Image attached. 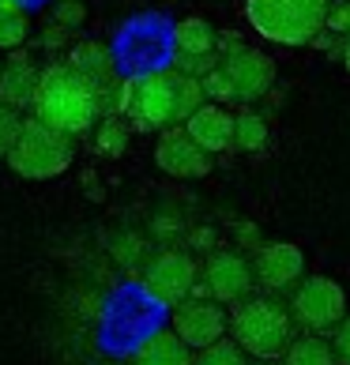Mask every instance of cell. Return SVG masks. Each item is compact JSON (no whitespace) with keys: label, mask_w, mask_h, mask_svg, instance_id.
Returning a JSON list of instances; mask_svg holds the SVG:
<instances>
[{"label":"cell","mask_w":350,"mask_h":365,"mask_svg":"<svg viewBox=\"0 0 350 365\" xmlns=\"http://www.w3.org/2000/svg\"><path fill=\"white\" fill-rule=\"evenodd\" d=\"M294 317L275 297H241L234 313H226V331L249 358H279L294 339Z\"/></svg>","instance_id":"3957f363"},{"label":"cell","mask_w":350,"mask_h":365,"mask_svg":"<svg viewBox=\"0 0 350 365\" xmlns=\"http://www.w3.org/2000/svg\"><path fill=\"white\" fill-rule=\"evenodd\" d=\"M132 365H192V346H188L177 331H151L136 346Z\"/></svg>","instance_id":"2e32d148"},{"label":"cell","mask_w":350,"mask_h":365,"mask_svg":"<svg viewBox=\"0 0 350 365\" xmlns=\"http://www.w3.org/2000/svg\"><path fill=\"white\" fill-rule=\"evenodd\" d=\"M331 0H245V19L275 46H309L324 31Z\"/></svg>","instance_id":"5b68a950"},{"label":"cell","mask_w":350,"mask_h":365,"mask_svg":"<svg viewBox=\"0 0 350 365\" xmlns=\"http://www.w3.org/2000/svg\"><path fill=\"white\" fill-rule=\"evenodd\" d=\"M31 110L46 125L68 132V136H83V132L94 128V120H98V94L64 61V64H49L46 72H38Z\"/></svg>","instance_id":"7a4b0ae2"},{"label":"cell","mask_w":350,"mask_h":365,"mask_svg":"<svg viewBox=\"0 0 350 365\" xmlns=\"http://www.w3.org/2000/svg\"><path fill=\"white\" fill-rule=\"evenodd\" d=\"M196 279H200V264L192 260V252H185V249H163L143 267L147 294H151L155 302H166V305H177L181 297L192 294Z\"/></svg>","instance_id":"ba28073f"},{"label":"cell","mask_w":350,"mask_h":365,"mask_svg":"<svg viewBox=\"0 0 350 365\" xmlns=\"http://www.w3.org/2000/svg\"><path fill=\"white\" fill-rule=\"evenodd\" d=\"M8 53L11 57L0 64V102L16 106V110H31L38 87V64L31 61V53H23V46Z\"/></svg>","instance_id":"5bb4252c"},{"label":"cell","mask_w":350,"mask_h":365,"mask_svg":"<svg viewBox=\"0 0 350 365\" xmlns=\"http://www.w3.org/2000/svg\"><path fill=\"white\" fill-rule=\"evenodd\" d=\"M290 317L298 328L313 331V335H328L335 324L346 317V294L335 279L328 275H302L290 287Z\"/></svg>","instance_id":"8992f818"},{"label":"cell","mask_w":350,"mask_h":365,"mask_svg":"<svg viewBox=\"0 0 350 365\" xmlns=\"http://www.w3.org/2000/svg\"><path fill=\"white\" fill-rule=\"evenodd\" d=\"M192 365H249V354L241 350L234 339H215V343H207V346H200L196 350V358H192Z\"/></svg>","instance_id":"7402d4cb"},{"label":"cell","mask_w":350,"mask_h":365,"mask_svg":"<svg viewBox=\"0 0 350 365\" xmlns=\"http://www.w3.org/2000/svg\"><path fill=\"white\" fill-rule=\"evenodd\" d=\"M200 102H207V98H204V87H200L196 76L163 68V72H147V76L128 79L125 117L132 120L136 132H158L166 125H181Z\"/></svg>","instance_id":"6da1fadb"},{"label":"cell","mask_w":350,"mask_h":365,"mask_svg":"<svg viewBox=\"0 0 350 365\" xmlns=\"http://www.w3.org/2000/svg\"><path fill=\"white\" fill-rule=\"evenodd\" d=\"M19 125H23V110H16V106L0 102V158L8 155L11 140L19 136Z\"/></svg>","instance_id":"d4e9b609"},{"label":"cell","mask_w":350,"mask_h":365,"mask_svg":"<svg viewBox=\"0 0 350 365\" xmlns=\"http://www.w3.org/2000/svg\"><path fill=\"white\" fill-rule=\"evenodd\" d=\"M31 34V19L19 0H0V49H19Z\"/></svg>","instance_id":"d6986e66"},{"label":"cell","mask_w":350,"mask_h":365,"mask_svg":"<svg viewBox=\"0 0 350 365\" xmlns=\"http://www.w3.org/2000/svg\"><path fill=\"white\" fill-rule=\"evenodd\" d=\"M128 140H132V132H128L125 120L120 117H102L98 132H94V151H98L102 158H120L128 151Z\"/></svg>","instance_id":"44dd1931"},{"label":"cell","mask_w":350,"mask_h":365,"mask_svg":"<svg viewBox=\"0 0 350 365\" xmlns=\"http://www.w3.org/2000/svg\"><path fill=\"white\" fill-rule=\"evenodd\" d=\"M68 68L83 79L94 94L105 91L117 79V61H113V53L105 49L102 42H79L72 49V57H68Z\"/></svg>","instance_id":"9a60e30c"},{"label":"cell","mask_w":350,"mask_h":365,"mask_svg":"<svg viewBox=\"0 0 350 365\" xmlns=\"http://www.w3.org/2000/svg\"><path fill=\"white\" fill-rule=\"evenodd\" d=\"M192 237H196V241H192L196 249H211V241H215V234H211V230H196Z\"/></svg>","instance_id":"4dcf8cb0"},{"label":"cell","mask_w":350,"mask_h":365,"mask_svg":"<svg viewBox=\"0 0 350 365\" xmlns=\"http://www.w3.org/2000/svg\"><path fill=\"white\" fill-rule=\"evenodd\" d=\"M234 147L237 151H264L267 147V117L257 110H241L234 117Z\"/></svg>","instance_id":"ffe728a7"},{"label":"cell","mask_w":350,"mask_h":365,"mask_svg":"<svg viewBox=\"0 0 350 365\" xmlns=\"http://www.w3.org/2000/svg\"><path fill=\"white\" fill-rule=\"evenodd\" d=\"M324 31L339 34V38L350 34V0H331L328 16H324Z\"/></svg>","instance_id":"484cf974"},{"label":"cell","mask_w":350,"mask_h":365,"mask_svg":"<svg viewBox=\"0 0 350 365\" xmlns=\"http://www.w3.org/2000/svg\"><path fill=\"white\" fill-rule=\"evenodd\" d=\"M279 361L282 365H339L335 361V350H331V343L324 339V335H294L290 339V346L279 354Z\"/></svg>","instance_id":"e0dca14e"},{"label":"cell","mask_w":350,"mask_h":365,"mask_svg":"<svg viewBox=\"0 0 350 365\" xmlns=\"http://www.w3.org/2000/svg\"><path fill=\"white\" fill-rule=\"evenodd\" d=\"M234 234L241 237V241H237L241 249H260V230L252 226V222H241V226L234 230Z\"/></svg>","instance_id":"f546056e"},{"label":"cell","mask_w":350,"mask_h":365,"mask_svg":"<svg viewBox=\"0 0 350 365\" xmlns=\"http://www.w3.org/2000/svg\"><path fill=\"white\" fill-rule=\"evenodd\" d=\"M215 42H219V34H215V26L207 19H181L173 26V46L177 53H215Z\"/></svg>","instance_id":"ac0fdd59"},{"label":"cell","mask_w":350,"mask_h":365,"mask_svg":"<svg viewBox=\"0 0 350 365\" xmlns=\"http://www.w3.org/2000/svg\"><path fill=\"white\" fill-rule=\"evenodd\" d=\"M215 64H219V53H177L173 57V68L185 72V76H207Z\"/></svg>","instance_id":"603a6c76"},{"label":"cell","mask_w":350,"mask_h":365,"mask_svg":"<svg viewBox=\"0 0 350 365\" xmlns=\"http://www.w3.org/2000/svg\"><path fill=\"white\" fill-rule=\"evenodd\" d=\"M170 328L177 331L192 350H200V346H207V343L226 335V309L207 294H188L173 305V324Z\"/></svg>","instance_id":"8fae6325"},{"label":"cell","mask_w":350,"mask_h":365,"mask_svg":"<svg viewBox=\"0 0 350 365\" xmlns=\"http://www.w3.org/2000/svg\"><path fill=\"white\" fill-rule=\"evenodd\" d=\"M200 279H204V294L215 297L219 305H237L241 297H249L252 287H257L252 264L230 249H215L204 260V267H200Z\"/></svg>","instance_id":"9c48e42d"},{"label":"cell","mask_w":350,"mask_h":365,"mask_svg":"<svg viewBox=\"0 0 350 365\" xmlns=\"http://www.w3.org/2000/svg\"><path fill=\"white\" fill-rule=\"evenodd\" d=\"M219 68L226 72V79H230V94L241 106L260 102L264 94L275 87V61L267 57V53L252 49V46L234 42L230 49H222L219 53Z\"/></svg>","instance_id":"52a82bcc"},{"label":"cell","mask_w":350,"mask_h":365,"mask_svg":"<svg viewBox=\"0 0 350 365\" xmlns=\"http://www.w3.org/2000/svg\"><path fill=\"white\" fill-rule=\"evenodd\" d=\"M155 166L177 181H196L211 173V155L185 132V125H166L158 128L155 143Z\"/></svg>","instance_id":"30bf717a"},{"label":"cell","mask_w":350,"mask_h":365,"mask_svg":"<svg viewBox=\"0 0 350 365\" xmlns=\"http://www.w3.org/2000/svg\"><path fill=\"white\" fill-rule=\"evenodd\" d=\"M200 87H204V98L219 102V106L234 102V94H230V79H226V72L219 68V64H215V68H211L207 76H200Z\"/></svg>","instance_id":"cb8c5ba5"},{"label":"cell","mask_w":350,"mask_h":365,"mask_svg":"<svg viewBox=\"0 0 350 365\" xmlns=\"http://www.w3.org/2000/svg\"><path fill=\"white\" fill-rule=\"evenodd\" d=\"M249 365H279V358H257V361H249Z\"/></svg>","instance_id":"d6a6232c"},{"label":"cell","mask_w":350,"mask_h":365,"mask_svg":"<svg viewBox=\"0 0 350 365\" xmlns=\"http://www.w3.org/2000/svg\"><path fill=\"white\" fill-rule=\"evenodd\" d=\"M331 350H335V361L339 365H350V317H343L331 328Z\"/></svg>","instance_id":"83f0119b"},{"label":"cell","mask_w":350,"mask_h":365,"mask_svg":"<svg viewBox=\"0 0 350 365\" xmlns=\"http://www.w3.org/2000/svg\"><path fill=\"white\" fill-rule=\"evenodd\" d=\"M181 125L207 155L234 147V113H226V106H219V102H200Z\"/></svg>","instance_id":"4fadbf2b"},{"label":"cell","mask_w":350,"mask_h":365,"mask_svg":"<svg viewBox=\"0 0 350 365\" xmlns=\"http://www.w3.org/2000/svg\"><path fill=\"white\" fill-rule=\"evenodd\" d=\"M252 275H257V282L267 294H282L305 275V256H302L298 245H290V241H272V245L257 249Z\"/></svg>","instance_id":"7c38bea8"},{"label":"cell","mask_w":350,"mask_h":365,"mask_svg":"<svg viewBox=\"0 0 350 365\" xmlns=\"http://www.w3.org/2000/svg\"><path fill=\"white\" fill-rule=\"evenodd\" d=\"M343 64H346V72H350V34L343 38Z\"/></svg>","instance_id":"1f68e13d"},{"label":"cell","mask_w":350,"mask_h":365,"mask_svg":"<svg viewBox=\"0 0 350 365\" xmlns=\"http://www.w3.org/2000/svg\"><path fill=\"white\" fill-rule=\"evenodd\" d=\"M76 136L68 132L46 125V120H23L19 125V136L11 140L8 147V166L16 178L23 181H49V178H61L64 170L72 166V155H76Z\"/></svg>","instance_id":"277c9868"},{"label":"cell","mask_w":350,"mask_h":365,"mask_svg":"<svg viewBox=\"0 0 350 365\" xmlns=\"http://www.w3.org/2000/svg\"><path fill=\"white\" fill-rule=\"evenodd\" d=\"M64 42H68V26H61V23H49L46 31H42V46H46V49H61Z\"/></svg>","instance_id":"f1b7e54d"},{"label":"cell","mask_w":350,"mask_h":365,"mask_svg":"<svg viewBox=\"0 0 350 365\" xmlns=\"http://www.w3.org/2000/svg\"><path fill=\"white\" fill-rule=\"evenodd\" d=\"M53 16H57V23H61V26H68V31H76V26L87 19V8H83V0H57Z\"/></svg>","instance_id":"4316f807"}]
</instances>
